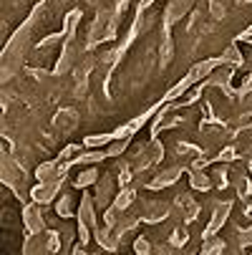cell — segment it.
I'll use <instances>...</instances> for the list:
<instances>
[{
  "instance_id": "8992f818",
  "label": "cell",
  "mask_w": 252,
  "mask_h": 255,
  "mask_svg": "<svg viewBox=\"0 0 252 255\" xmlns=\"http://www.w3.org/2000/svg\"><path fill=\"white\" fill-rule=\"evenodd\" d=\"M93 238H96V243L101 245V250H106V253L119 250V240H121V235L116 233V228L96 225V228H93Z\"/></svg>"
},
{
  "instance_id": "4316f807",
  "label": "cell",
  "mask_w": 252,
  "mask_h": 255,
  "mask_svg": "<svg viewBox=\"0 0 252 255\" xmlns=\"http://www.w3.org/2000/svg\"><path fill=\"white\" fill-rule=\"evenodd\" d=\"M237 157H240V152H237L235 147H225V149H222L217 157H214V159H217V162H235Z\"/></svg>"
},
{
  "instance_id": "1f68e13d",
  "label": "cell",
  "mask_w": 252,
  "mask_h": 255,
  "mask_svg": "<svg viewBox=\"0 0 252 255\" xmlns=\"http://www.w3.org/2000/svg\"><path fill=\"white\" fill-rule=\"evenodd\" d=\"M79 18H81V13H79V10H74V13H71V15L66 18V33H71V30H74V28H76V23H79Z\"/></svg>"
},
{
  "instance_id": "484cf974",
  "label": "cell",
  "mask_w": 252,
  "mask_h": 255,
  "mask_svg": "<svg viewBox=\"0 0 252 255\" xmlns=\"http://www.w3.org/2000/svg\"><path fill=\"white\" fill-rule=\"evenodd\" d=\"M212 179H214V185H217L220 190H225V187L230 185V177H227V167H220L217 172L212 174Z\"/></svg>"
},
{
  "instance_id": "277c9868",
  "label": "cell",
  "mask_w": 252,
  "mask_h": 255,
  "mask_svg": "<svg viewBox=\"0 0 252 255\" xmlns=\"http://www.w3.org/2000/svg\"><path fill=\"white\" fill-rule=\"evenodd\" d=\"M169 212H171V207L164 200H147V202H144V207H141V220L147 223V225H157V223L164 220Z\"/></svg>"
},
{
  "instance_id": "9c48e42d",
  "label": "cell",
  "mask_w": 252,
  "mask_h": 255,
  "mask_svg": "<svg viewBox=\"0 0 252 255\" xmlns=\"http://www.w3.org/2000/svg\"><path fill=\"white\" fill-rule=\"evenodd\" d=\"M23 255H53L46 245L43 233L38 235H25V245H23Z\"/></svg>"
},
{
  "instance_id": "f35d334b",
  "label": "cell",
  "mask_w": 252,
  "mask_h": 255,
  "mask_svg": "<svg viewBox=\"0 0 252 255\" xmlns=\"http://www.w3.org/2000/svg\"><path fill=\"white\" fill-rule=\"evenodd\" d=\"M199 255H202V253H199Z\"/></svg>"
},
{
  "instance_id": "3957f363",
  "label": "cell",
  "mask_w": 252,
  "mask_h": 255,
  "mask_svg": "<svg viewBox=\"0 0 252 255\" xmlns=\"http://www.w3.org/2000/svg\"><path fill=\"white\" fill-rule=\"evenodd\" d=\"M116 185H119V182H116L111 174H103V177L96 182V192H93L96 207L106 210L109 205H114V200H116Z\"/></svg>"
},
{
  "instance_id": "9a60e30c",
  "label": "cell",
  "mask_w": 252,
  "mask_h": 255,
  "mask_svg": "<svg viewBox=\"0 0 252 255\" xmlns=\"http://www.w3.org/2000/svg\"><path fill=\"white\" fill-rule=\"evenodd\" d=\"M114 141V134H91L84 139V147L86 149H101V147H109Z\"/></svg>"
},
{
  "instance_id": "ffe728a7",
  "label": "cell",
  "mask_w": 252,
  "mask_h": 255,
  "mask_svg": "<svg viewBox=\"0 0 252 255\" xmlns=\"http://www.w3.org/2000/svg\"><path fill=\"white\" fill-rule=\"evenodd\" d=\"M126 147H129V139H114L109 147H106V154H109V159H116L126 152Z\"/></svg>"
},
{
  "instance_id": "cb8c5ba5",
  "label": "cell",
  "mask_w": 252,
  "mask_h": 255,
  "mask_svg": "<svg viewBox=\"0 0 252 255\" xmlns=\"http://www.w3.org/2000/svg\"><path fill=\"white\" fill-rule=\"evenodd\" d=\"M237 192H240V197L242 200H247V197H252V177H240V182H237Z\"/></svg>"
},
{
  "instance_id": "5bb4252c",
  "label": "cell",
  "mask_w": 252,
  "mask_h": 255,
  "mask_svg": "<svg viewBox=\"0 0 252 255\" xmlns=\"http://www.w3.org/2000/svg\"><path fill=\"white\" fill-rule=\"evenodd\" d=\"M98 179H101V174H98V172L93 169V164H91L88 169H84V172H81V174L76 177V182H74V185H76L79 190H88L91 185H96Z\"/></svg>"
},
{
  "instance_id": "74e56055",
  "label": "cell",
  "mask_w": 252,
  "mask_h": 255,
  "mask_svg": "<svg viewBox=\"0 0 252 255\" xmlns=\"http://www.w3.org/2000/svg\"><path fill=\"white\" fill-rule=\"evenodd\" d=\"M96 255H103V253H96Z\"/></svg>"
},
{
  "instance_id": "52a82bcc",
  "label": "cell",
  "mask_w": 252,
  "mask_h": 255,
  "mask_svg": "<svg viewBox=\"0 0 252 255\" xmlns=\"http://www.w3.org/2000/svg\"><path fill=\"white\" fill-rule=\"evenodd\" d=\"M182 167H169V169H164V172H159L152 182H147V190H164V187H171L174 185V182L179 179V177H182Z\"/></svg>"
},
{
  "instance_id": "e575fe53",
  "label": "cell",
  "mask_w": 252,
  "mask_h": 255,
  "mask_svg": "<svg viewBox=\"0 0 252 255\" xmlns=\"http://www.w3.org/2000/svg\"><path fill=\"white\" fill-rule=\"evenodd\" d=\"M189 205H194V200H192L189 195H179V197H176V207H182V210H187Z\"/></svg>"
},
{
  "instance_id": "f546056e",
  "label": "cell",
  "mask_w": 252,
  "mask_h": 255,
  "mask_svg": "<svg viewBox=\"0 0 252 255\" xmlns=\"http://www.w3.org/2000/svg\"><path fill=\"white\" fill-rule=\"evenodd\" d=\"M225 58H227V61H230V63H232V66H240V63H242V56H240V53H237V48H235V46H232V48H227V51H225Z\"/></svg>"
},
{
  "instance_id": "8d00e7d4",
  "label": "cell",
  "mask_w": 252,
  "mask_h": 255,
  "mask_svg": "<svg viewBox=\"0 0 252 255\" xmlns=\"http://www.w3.org/2000/svg\"><path fill=\"white\" fill-rule=\"evenodd\" d=\"M247 169H250V174H252V159H250V162H247Z\"/></svg>"
},
{
  "instance_id": "f1b7e54d",
  "label": "cell",
  "mask_w": 252,
  "mask_h": 255,
  "mask_svg": "<svg viewBox=\"0 0 252 255\" xmlns=\"http://www.w3.org/2000/svg\"><path fill=\"white\" fill-rule=\"evenodd\" d=\"M240 248H252V225L240 233Z\"/></svg>"
},
{
  "instance_id": "4fadbf2b",
  "label": "cell",
  "mask_w": 252,
  "mask_h": 255,
  "mask_svg": "<svg viewBox=\"0 0 252 255\" xmlns=\"http://www.w3.org/2000/svg\"><path fill=\"white\" fill-rule=\"evenodd\" d=\"M134 200H136V190L129 185V187H121V190L116 192V200H114V205H116V207L124 212V210H131Z\"/></svg>"
},
{
  "instance_id": "7402d4cb",
  "label": "cell",
  "mask_w": 252,
  "mask_h": 255,
  "mask_svg": "<svg viewBox=\"0 0 252 255\" xmlns=\"http://www.w3.org/2000/svg\"><path fill=\"white\" fill-rule=\"evenodd\" d=\"M43 238H46V245H48V250L56 255V253L61 250V243H63L61 233H56V230H46V233H43Z\"/></svg>"
},
{
  "instance_id": "2e32d148",
  "label": "cell",
  "mask_w": 252,
  "mask_h": 255,
  "mask_svg": "<svg viewBox=\"0 0 252 255\" xmlns=\"http://www.w3.org/2000/svg\"><path fill=\"white\" fill-rule=\"evenodd\" d=\"M179 124V119L176 117H167V109H164V112L154 119V124H152V136H157L162 129H171V127H176Z\"/></svg>"
},
{
  "instance_id": "83f0119b",
  "label": "cell",
  "mask_w": 252,
  "mask_h": 255,
  "mask_svg": "<svg viewBox=\"0 0 252 255\" xmlns=\"http://www.w3.org/2000/svg\"><path fill=\"white\" fill-rule=\"evenodd\" d=\"M79 243H84V245H88L91 243V225H84V223H79Z\"/></svg>"
},
{
  "instance_id": "d6986e66",
  "label": "cell",
  "mask_w": 252,
  "mask_h": 255,
  "mask_svg": "<svg viewBox=\"0 0 252 255\" xmlns=\"http://www.w3.org/2000/svg\"><path fill=\"white\" fill-rule=\"evenodd\" d=\"M76 112H71V109H68V112H61L58 117H56V127L58 129H66V131H71V129H74L76 127Z\"/></svg>"
},
{
  "instance_id": "5b68a950",
  "label": "cell",
  "mask_w": 252,
  "mask_h": 255,
  "mask_svg": "<svg viewBox=\"0 0 252 255\" xmlns=\"http://www.w3.org/2000/svg\"><path fill=\"white\" fill-rule=\"evenodd\" d=\"M61 182H38L35 187H30V200L38 205H51L58 200Z\"/></svg>"
},
{
  "instance_id": "7c38bea8",
  "label": "cell",
  "mask_w": 252,
  "mask_h": 255,
  "mask_svg": "<svg viewBox=\"0 0 252 255\" xmlns=\"http://www.w3.org/2000/svg\"><path fill=\"white\" fill-rule=\"evenodd\" d=\"M106 157H109V154H106V149H86L84 154H79L74 162H71V164H96V162H106Z\"/></svg>"
},
{
  "instance_id": "4dcf8cb0",
  "label": "cell",
  "mask_w": 252,
  "mask_h": 255,
  "mask_svg": "<svg viewBox=\"0 0 252 255\" xmlns=\"http://www.w3.org/2000/svg\"><path fill=\"white\" fill-rule=\"evenodd\" d=\"M197 212H199V205H197V202H194V205H189V207L184 210V223H187V225H189V223H194Z\"/></svg>"
},
{
  "instance_id": "603a6c76",
  "label": "cell",
  "mask_w": 252,
  "mask_h": 255,
  "mask_svg": "<svg viewBox=\"0 0 252 255\" xmlns=\"http://www.w3.org/2000/svg\"><path fill=\"white\" fill-rule=\"evenodd\" d=\"M169 243H171L174 248H184V245L189 243V233H187L184 228H176V230L169 235Z\"/></svg>"
},
{
  "instance_id": "44dd1931",
  "label": "cell",
  "mask_w": 252,
  "mask_h": 255,
  "mask_svg": "<svg viewBox=\"0 0 252 255\" xmlns=\"http://www.w3.org/2000/svg\"><path fill=\"white\" fill-rule=\"evenodd\" d=\"M134 253H136V255H152V253H154L152 240H149L147 235H139V238L134 240Z\"/></svg>"
},
{
  "instance_id": "30bf717a",
  "label": "cell",
  "mask_w": 252,
  "mask_h": 255,
  "mask_svg": "<svg viewBox=\"0 0 252 255\" xmlns=\"http://www.w3.org/2000/svg\"><path fill=\"white\" fill-rule=\"evenodd\" d=\"M212 177L207 174V169H189V185L197 192H209L212 190Z\"/></svg>"
},
{
  "instance_id": "ac0fdd59",
  "label": "cell",
  "mask_w": 252,
  "mask_h": 255,
  "mask_svg": "<svg viewBox=\"0 0 252 255\" xmlns=\"http://www.w3.org/2000/svg\"><path fill=\"white\" fill-rule=\"evenodd\" d=\"M147 157H149V162H152V164H157V162H162V159H164V144H162V141H157V136L147 144Z\"/></svg>"
},
{
  "instance_id": "7a4b0ae2",
  "label": "cell",
  "mask_w": 252,
  "mask_h": 255,
  "mask_svg": "<svg viewBox=\"0 0 252 255\" xmlns=\"http://www.w3.org/2000/svg\"><path fill=\"white\" fill-rule=\"evenodd\" d=\"M230 212H232V202L220 200L217 205H214V210H212V217H209V223H207V228H204L202 238L207 240V238H214V235H217V233L225 228V223H227Z\"/></svg>"
},
{
  "instance_id": "ba28073f",
  "label": "cell",
  "mask_w": 252,
  "mask_h": 255,
  "mask_svg": "<svg viewBox=\"0 0 252 255\" xmlns=\"http://www.w3.org/2000/svg\"><path fill=\"white\" fill-rule=\"evenodd\" d=\"M79 223H84V225H91V228H96V200H93V195H84L81 200H79Z\"/></svg>"
},
{
  "instance_id": "d590c367",
  "label": "cell",
  "mask_w": 252,
  "mask_h": 255,
  "mask_svg": "<svg viewBox=\"0 0 252 255\" xmlns=\"http://www.w3.org/2000/svg\"><path fill=\"white\" fill-rule=\"evenodd\" d=\"M71 255H91V253L86 250V245H84V243H79L74 250H71Z\"/></svg>"
},
{
  "instance_id": "8fae6325",
  "label": "cell",
  "mask_w": 252,
  "mask_h": 255,
  "mask_svg": "<svg viewBox=\"0 0 252 255\" xmlns=\"http://www.w3.org/2000/svg\"><path fill=\"white\" fill-rule=\"evenodd\" d=\"M56 212H58V217H63V220H68V217L79 215V207L74 205V197H71L68 192L58 195V200H56Z\"/></svg>"
},
{
  "instance_id": "d4e9b609",
  "label": "cell",
  "mask_w": 252,
  "mask_h": 255,
  "mask_svg": "<svg viewBox=\"0 0 252 255\" xmlns=\"http://www.w3.org/2000/svg\"><path fill=\"white\" fill-rule=\"evenodd\" d=\"M212 162H217V159H214V157H209V154H197V157L192 159L189 169H207Z\"/></svg>"
},
{
  "instance_id": "6da1fadb",
  "label": "cell",
  "mask_w": 252,
  "mask_h": 255,
  "mask_svg": "<svg viewBox=\"0 0 252 255\" xmlns=\"http://www.w3.org/2000/svg\"><path fill=\"white\" fill-rule=\"evenodd\" d=\"M43 205H38V202H25V207H23V228H25V233L28 235H38V233H46V215H43V210H41Z\"/></svg>"
},
{
  "instance_id": "e0dca14e",
  "label": "cell",
  "mask_w": 252,
  "mask_h": 255,
  "mask_svg": "<svg viewBox=\"0 0 252 255\" xmlns=\"http://www.w3.org/2000/svg\"><path fill=\"white\" fill-rule=\"evenodd\" d=\"M225 248H227L225 240L214 235V238H207V240H204V245H202V255H222Z\"/></svg>"
},
{
  "instance_id": "d6a6232c",
  "label": "cell",
  "mask_w": 252,
  "mask_h": 255,
  "mask_svg": "<svg viewBox=\"0 0 252 255\" xmlns=\"http://www.w3.org/2000/svg\"><path fill=\"white\" fill-rule=\"evenodd\" d=\"M176 250H179V248H174L171 243H169V245L164 243V245H159V248L154 250V255H176Z\"/></svg>"
},
{
  "instance_id": "836d02e7",
  "label": "cell",
  "mask_w": 252,
  "mask_h": 255,
  "mask_svg": "<svg viewBox=\"0 0 252 255\" xmlns=\"http://www.w3.org/2000/svg\"><path fill=\"white\" fill-rule=\"evenodd\" d=\"M131 172H134V169H121V172H119V185H121V187H129V182H131V177H134Z\"/></svg>"
}]
</instances>
